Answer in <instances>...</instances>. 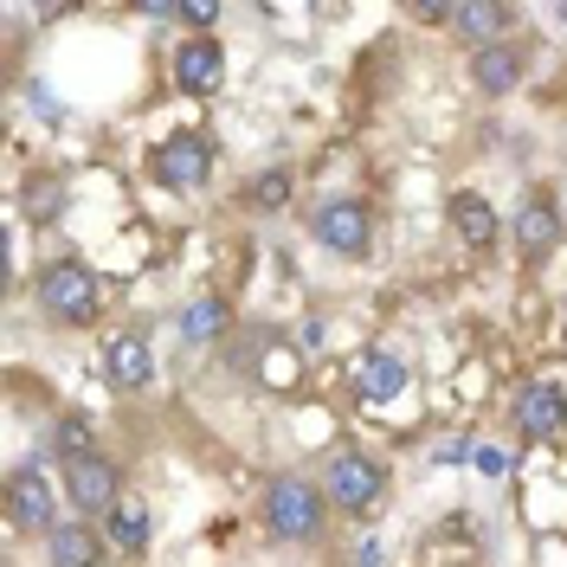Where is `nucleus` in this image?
<instances>
[{
  "mask_svg": "<svg viewBox=\"0 0 567 567\" xmlns=\"http://www.w3.org/2000/svg\"><path fill=\"white\" fill-rule=\"evenodd\" d=\"M258 509H265V535L271 542H290V548H303V542H317L329 529V496L303 471H278L265 484V503Z\"/></svg>",
  "mask_w": 567,
  "mask_h": 567,
  "instance_id": "1",
  "label": "nucleus"
},
{
  "mask_svg": "<svg viewBox=\"0 0 567 567\" xmlns=\"http://www.w3.org/2000/svg\"><path fill=\"white\" fill-rule=\"evenodd\" d=\"M39 310L52 322H65V329H84V322H97L104 310V284L91 265H78V258H52L45 271H39Z\"/></svg>",
  "mask_w": 567,
  "mask_h": 567,
  "instance_id": "2",
  "label": "nucleus"
},
{
  "mask_svg": "<svg viewBox=\"0 0 567 567\" xmlns=\"http://www.w3.org/2000/svg\"><path fill=\"white\" fill-rule=\"evenodd\" d=\"M381 491H388V471L368 458V452H336V458L322 464V496H329V509H342V516L374 509Z\"/></svg>",
  "mask_w": 567,
  "mask_h": 567,
  "instance_id": "3",
  "label": "nucleus"
},
{
  "mask_svg": "<svg viewBox=\"0 0 567 567\" xmlns=\"http://www.w3.org/2000/svg\"><path fill=\"white\" fill-rule=\"evenodd\" d=\"M7 523L20 535H52L59 529V491L45 477V464H20L7 477Z\"/></svg>",
  "mask_w": 567,
  "mask_h": 567,
  "instance_id": "4",
  "label": "nucleus"
},
{
  "mask_svg": "<svg viewBox=\"0 0 567 567\" xmlns=\"http://www.w3.org/2000/svg\"><path fill=\"white\" fill-rule=\"evenodd\" d=\"M207 175H213V136H200V130H181V136H168L155 148V181H162V187L200 194Z\"/></svg>",
  "mask_w": 567,
  "mask_h": 567,
  "instance_id": "5",
  "label": "nucleus"
},
{
  "mask_svg": "<svg viewBox=\"0 0 567 567\" xmlns=\"http://www.w3.org/2000/svg\"><path fill=\"white\" fill-rule=\"evenodd\" d=\"M310 226H317V239L336 251V258H368L374 226H368V207H361V200H349V194H329V200H317Z\"/></svg>",
  "mask_w": 567,
  "mask_h": 567,
  "instance_id": "6",
  "label": "nucleus"
},
{
  "mask_svg": "<svg viewBox=\"0 0 567 567\" xmlns=\"http://www.w3.org/2000/svg\"><path fill=\"white\" fill-rule=\"evenodd\" d=\"M65 503L84 516V523H97V516H110L116 503H123V477H116V464L97 452V458H78L65 464Z\"/></svg>",
  "mask_w": 567,
  "mask_h": 567,
  "instance_id": "7",
  "label": "nucleus"
},
{
  "mask_svg": "<svg viewBox=\"0 0 567 567\" xmlns=\"http://www.w3.org/2000/svg\"><path fill=\"white\" fill-rule=\"evenodd\" d=\"M509 239H516V251H523L529 265H542L548 251H561V207L542 200V194H529V200L516 207V219H509Z\"/></svg>",
  "mask_w": 567,
  "mask_h": 567,
  "instance_id": "8",
  "label": "nucleus"
},
{
  "mask_svg": "<svg viewBox=\"0 0 567 567\" xmlns=\"http://www.w3.org/2000/svg\"><path fill=\"white\" fill-rule=\"evenodd\" d=\"M219 78H226V52H219V39H187V45L175 52V91L181 97H213Z\"/></svg>",
  "mask_w": 567,
  "mask_h": 567,
  "instance_id": "9",
  "label": "nucleus"
},
{
  "mask_svg": "<svg viewBox=\"0 0 567 567\" xmlns=\"http://www.w3.org/2000/svg\"><path fill=\"white\" fill-rule=\"evenodd\" d=\"M471 84H477L484 97H509V91L523 84V45H516V39L477 45V52H471Z\"/></svg>",
  "mask_w": 567,
  "mask_h": 567,
  "instance_id": "10",
  "label": "nucleus"
},
{
  "mask_svg": "<svg viewBox=\"0 0 567 567\" xmlns=\"http://www.w3.org/2000/svg\"><path fill=\"white\" fill-rule=\"evenodd\" d=\"M561 420H567V400H561V388H555V381H535V388L516 393V432H523L529 445L555 439V432H561Z\"/></svg>",
  "mask_w": 567,
  "mask_h": 567,
  "instance_id": "11",
  "label": "nucleus"
},
{
  "mask_svg": "<svg viewBox=\"0 0 567 567\" xmlns=\"http://www.w3.org/2000/svg\"><path fill=\"white\" fill-rule=\"evenodd\" d=\"M104 381L116 393H142L155 381V354H148L142 336H110L104 342Z\"/></svg>",
  "mask_w": 567,
  "mask_h": 567,
  "instance_id": "12",
  "label": "nucleus"
},
{
  "mask_svg": "<svg viewBox=\"0 0 567 567\" xmlns=\"http://www.w3.org/2000/svg\"><path fill=\"white\" fill-rule=\"evenodd\" d=\"M104 548L110 542L84 516H71V523H59V529L45 535V561L52 567H104Z\"/></svg>",
  "mask_w": 567,
  "mask_h": 567,
  "instance_id": "13",
  "label": "nucleus"
},
{
  "mask_svg": "<svg viewBox=\"0 0 567 567\" xmlns=\"http://www.w3.org/2000/svg\"><path fill=\"white\" fill-rule=\"evenodd\" d=\"M452 226H458V239L471 251H491L496 239H503V219H496V207L484 194H458V200H452Z\"/></svg>",
  "mask_w": 567,
  "mask_h": 567,
  "instance_id": "14",
  "label": "nucleus"
},
{
  "mask_svg": "<svg viewBox=\"0 0 567 567\" xmlns=\"http://www.w3.org/2000/svg\"><path fill=\"white\" fill-rule=\"evenodd\" d=\"M104 535L123 548V555H142V548H148V535H155V523H148V509H142V503L123 496V503L104 516Z\"/></svg>",
  "mask_w": 567,
  "mask_h": 567,
  "instance_id": "15",
  "label": "nucleus"
},
{
  "mask_svg": "<svg viewBox=\"0 0 567 567\" xmlns=\"http://www.w3.org/2000/svg\"><path fill=\"white\" fill-rule=\"evenodd\" d=\"M452 27H458V33L471 39V52H477V45H491V39H509V7H484V0H471V7L452 13Z\"/></svg>",
  "mask_w": 567,
  "mask_h": 567,
  "instance_id": "16",
  "label": "nucleus"
},
{
  "mask_svg": "<svg viewBox=\"0 0 567 567\" xmlns=\"http://www.w3.org/2000/svg\"><path fill=\"white\" fill-rule=\"evenodd\" d=\"M393 393H406V361L388 349H374L361 361V400H393Z\"/></svg>",
  "mask_w": 567,
  "mask_h": 567,
  "instance_id": "17",
  "label": "nucleus"
},
{
  "mask_svg": "<svg viewBox=\"0 0 567 567\" xmlns=\"http://www.w3.org/2000/svg\"><path fill=\"white\" fill-rule=\"evenodd\" d=\"M52 458H65V464L97 458V425L84 420V413H65V420L52 425Z\"/></svg>",
  "mask_w": 567,
  "mask_h": 567,
  "instance_id": "18",
  "label": "nucleus"
},
{
  "mask_svg": "<svg viewBox=\"0 0 567 567\" xmlns=\"http://www.w3.org/2000/svg\"><path fill=\"white\" fill-rule=\"evenodd\" d=\"M226 322H233V310H226L219 297H200V303L181 310V336H187V342H213V336H226Z\"/></svg>",
  "mask_w": 567,
  "mask_h": 567,
  "instance_id": "19",
  "label": "nucleus"
},
{
  "mask_svg": "<svg viewBox=\"0 0 567 567\" xmlns=\"http://www.w3.org/2000/svg\"><path fill=\"white\" fill-rule=\"evenodd\" d=\"M290 187H297V181H290V168H265V175L246 187V200L258 213H284V207H290Z\"/></svg>",
  "mask_w": 567,
  "mask_h": 567,
  "instance_id": "20",
  "label": "nucleus"
},
{
  "mask_svg": "<svg viewBox=\"0 0 567 567\" xmlns=\"http://www.w3.org/2000/svg\"><path fill=\"white\" fill-rule=\"evenodd\" d=\"M181 20L194 27V39H207V27L219 20V7H213V0H187V7H181Z\"/></svg>",
  "mask_w": 567,
  "mask_h": 567,
  "instance_id": "21",
  "label": "nucleus"
},
{
  "mask_svg": "<svg viewBox=\"0 0 567 567\" xmlns=\"http://www.w3.org/2000/svg\"><path fill=\"white\" fill-rule=\"evenodd\" d=\"M477 471H491V477H503V471H509V458H503L496 445H484V452H477Z\"/></svg>",
  "mask_w": 567,
  "mask_h": 567,
  "instance_id": "22",
  "label": "nucleus"
}]
</instances>
